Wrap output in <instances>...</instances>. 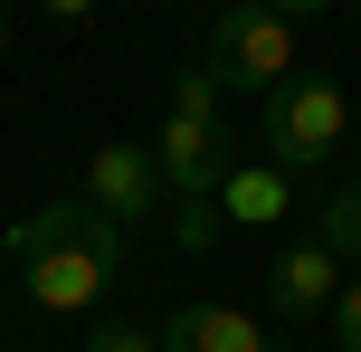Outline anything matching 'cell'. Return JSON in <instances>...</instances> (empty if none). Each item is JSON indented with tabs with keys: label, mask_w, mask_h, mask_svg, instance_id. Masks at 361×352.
I'll return each instance as SVG.
<instances>
[{
	"label": "cell",
	"mask_w": 361,
	"mask_h": 352,
	"mask_svg": "<svg viewBox=\"0 0 361 352\" xmlns=\"http://www.w3.org/2000/svg\"><path fill=\"white\" fill-rule=\"evenodd\" d=\"M10 257L38 315H95V296L124 277V229L86 200H48L10 229Z\"/></svg>",
	"instance_id": "cell-1"
},
{
	"label": "cell",
	"mask_w": 361,
	"mask_h": 352,
	"mask_svg": "<svg viewBox=\"0 0 361 352\" xmlns=\"http://www.w3.org/2000/svg\"><path fill=\"white\" fill-rule=\"evenodd\" d=\"M209 76L200 67H180L171 76V114H162V190L180 210H219V190H228V124H219V105H209Z\"/></svg>",
	"instance_id": "cell-2"
},
{
	"label": "cell",
	"mask_w": 361,
	"mask_h": 352,
	"mask_svg": "<svg viewBox=\"0 0 361 352\" xmlns=\"http://www.w3.org/2000/svg\"><path fill=\"white\" fill-rule=\"evenodd\" d=\"M200 76H209L219 95H276L295 76V29L276 10H257V0H228V10L209 19V57H200Z\"/></svg>",
	"instance_id": "cell-3"
},
{
	"label": "cell",
	"mask_w": 361,
	"mask_h": 352,
	"mask_svg": "<svg viewBox=\"0 0 361 352\" xmlns=\"http://www.w3.org/2000/svg\"><path fill=\"white\" fill-rule=\"evenodd\" d=\"M343 86L333 76H286V86L267 95V152L276 171H324L333 152H343Z\"/></svg>",
	"instance_id": "cell-4"
},
{
	"label": "cell",
	"mask_w": 361,
	"mask_h": 352,
	"mask_svg": "<svg viewBox=\"0 0 361 352\" xmlns=\"http://www.w3.org/2000/svg\"><path fill=\"white\" fill-rule=\"evenodd\" d=\"M162 152L152 143H95L86 152V210H105L114 229H143L152 210H162Z\"/></svg>",
	"instance_id": "cell-5"
},
{
	"label": "cell",
	"mask_w": 361,
	"mask_h": 352,
	"mask_svg": "<svg viewBox=\"0 0 361 352\" xmlns=\"http://www.w3.org/2000/svg\"><path fill=\"white\" fill-rule=\"evenodd\" d=\"M267 296H276V315H286V324L333 315V296H343V257H333L324 238H286V248H276V267H267Z\"/></svg>",
	"instance_id": "cell-6"
},
{
	"label": "cell",
	"mask_w": 361,
	"mask_h": 352,
	"mask_svg": "<svg viewBox=\"0 0 361 352\" xmlns=\"http://www.w3.org/2000/svg\"><path fill=\"white\" fill-rule=\"evenodd\" d=\"M162 352H276V343L257 334L238 305H180L162 324Z\"/></svg>",
	"instance_id": "cell-7"
},
{
	"label": "cell",
	"mask_w": 361,
	"mask_h": 352,
	"mask_svg": "<svg viewBox=\"0 0 361 352\" xmlns=\"http://www.w3.org/2000/svg\"><path fill=\"white\" fill-rule=\"evenodd\" d=\"M314 238H324V248H333L343 267H361V171H352V181H343V190L324 200V229H314Z\"/></svg>",
	"instance_id": "cell-8"
},
{
	"label": "cell",
	"mask_w": 361,
	"mask_h": 352,
	"mask_svg": "<svg viewBox=\"0 0 361 352\" xmlns=\"http://www.w3.org/2000/svg\"><path fill=\"white\" fill-rule=\"evenodd\" d=\"M276 200H286V190H276V171H228V190H219V210H228V219H276Z\"/></svg>",
	"instance_id": "cell-9"
},
{
	"label": "cell",
	"mask_w": 361,
	"mask_h": 352,
	"mask_svg": "<svg viewBox=\"0 0 361 352\" xmlns=\"http://www.w3.org/2000/svg\"><path fill=\"white\" fill-rule=\"evenodd\" d=\"M86 352H162V334H133L124 315H105V324H86Z\"/></svg>",
	"instance_id": "cell-10"
},
{
	"label": "cell",
	"mask_w": 361,
	"mask_h": 352,
	"mask_svg": "<svg viewBox=\"0 0 361 352\" xmlns=\"http://www.w3.org/2000/svg\"><path fill=\"white\" fill-rule=\"evenodd\" d=\"M324 324H333V343H343V352H361V277L333 296V315H324Z\"/></svg>",
	"instance_id": "cell-11"
},
{
	"label": "cell",
	"mask_w": 361,
	"mask_h": 352,
	"mask_svg": "<svg viewBox=\"0 0 361 352\" xmlns=\"http://www.w3.org/2000/svg\"><path fill=\"white\" fill-rule=\"evenodd\" d=\"M219 219H228V210H180L171 229H180V248H209V238H219Z\"/></svg>",
	"instance_id": "cell-12"
},
{
	"label": "cell",
	"mask_w": 361,
	"mask_h": 352,
	"mask_svg": "<svg viewBox=\"0 0 361 352\" xmlns=\"http://www.w3.org/2000/svg\"><path fill=\"white\" fill-rule=\"evenodd\" d=\"M257 10H276V19H314V10H333V0H257Z\"/></svg>",
	"instance_id": "cell-13"
},
{
	"label": "cell",
	"mask_w": 361,
	"mask_h": 352,
	"mask_svg": "<svg viewBox=\"0 0 361 352\" xmlns=\"http://www.w3.org/2000/svg\"><path fill=\"white\" fill-rule=\"evenodd\" d=\"M38 10H48V19H86L95 0H38Z\"/></svg>",
	"instance_id": "cell-14"
},
{
	"label": "cell",
	"mask_w": 361,
	"mask_h": 352,
	"mask_svg": "<svg viewBox=\"0 0 361 352\" xmlns=\"http://www.w3.org/2000/svg\"><path fill=\"white\" fill-rule=\"evenodd\" d=\"M0 57H10V10H0Z\"/></svg>",
	"instance_id": "cell-15"
},
{
	"label": "cell",
	"mask_w": 361,
	"mask_h": 352,
	"mask_svg": "<svg viewBox=\"0 0 361 352\" xmlns=\"http://www.w3.org/2000/svg\"><path fill=\"white\" fill-rule=\"evenodd\" d=\"M0 352H29V343H0Z\"/></svg>",
	"instance_id": "cell-16"
}]
</instances>
